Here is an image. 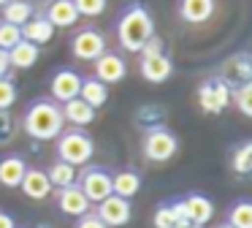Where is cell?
<instances>
[{
    "mask_svg": "<svg viewBox=\"0 0 252 228\" xmlns=\"http://www.w3.org/2000/svg\"><path fill=\"white\" fill-rule=\"evenodd\" d=\"M152 36H155V19L149 14V8L141 3H130L120 14V22H117L120 46L127 49V52H141V46Z\"/></svg>",
    "mask_w": 252,
    "mask_h": 228,
    "instance_id": "cell-2",
    "label": "cell"
},
{
    "mask_svg": "<svg viewBox=\"0 0 252 228\" xmlns=\"http://www.w3.org/2000/svg\"><path fill=\"white\" fill-rule=\"evenodd\" d=\"M160 52H163V41H160L158 36H152V38H149V41L141 46V54H144V57H149V54H160Z\"/></svg>",
    "mask_w": 252,
    "mask_h": 228,
    "instance_id": "cell-35",
    "label": "cell"
},
{
    "mask_svg": "<svg viewBox=\"0 0 252 228\" xmlns=\"http://www.w3.org/2000/svg\"><path fill=\"white\" fill-rule=\"evenodd\" d=\"M95 155V141L84 128H71L57 136V160H65L71 166H87Z\"/></svg>",
    "mask_w": 252,
    "mask_h": 228,
    "instance_id": "cell-3",
    "label": "cell"
},
{
    "mask_svg": "<svg viewBox=\"0 0 252 228\" xmlns=\"http://www.w3.org/2000/svg\"><path fill=\"white\" fill-rule=\"evenodd\" d=\"M25 171H28V163H25L22 155H6L0 157V185L3 188H19Z\"/></svg>",
    "mask_w": 252,
    "mask_h": 228,
    "instance_id": "cell-19",
    "label": "cell"
},
{
    "mask_svg": "<svg viewBox=\"0 0 252 228\" xmlns=\"http://www.w3.org/2000/svg\"><path fill=\"white\" fill-rule=\"evenodd\" d=\"M76 228H106V223L100 220V217L95 215V212H87V215H82V217H79Z\"/></svg>",
    "mask_w": 252,
    "mask_h": 228,
    "instance_id": "cell-34",
    "label": "cell"
},
{
    "mask_svg": "<svg viewBox=\"0 0 252 228\" xmlns=\"http://www.w3.org/2000/svg\"><path fill=\"white\" fill-rule=\"evenodd\" d=\"M171 74H174V63H171V57H168L165 52L149 54V57H141V76H144L147 81L160 84V81H165Z\"/></svg>",
    "mask_w": 252,
    "mask_h": 228,
    "instance_id": "cell-14",
    "label": "cell"
},
{
    "mask_svg": "<svg viewBox=\"0 0 252 228\" xmlns=\"http://www.w3.org/2000/svg\"><path fill=\"white\" fill-rule=\"evenodd\" d=\"M22 41V30H19L17 25H8V22H3L0 19V49H11L14 43H19Z\"/></svg>",
    "mask_w": 252,
    "mask_h": 228,
    "instance_id": "cell-31",
    "label": "cell"
},
{
    "mask_svg": "<svg viewBox=\"0 0 252 228\" xmlns=\"http://www.w3.org/2000/svg\"><path fill=\"white\" fill-rule=\"evenodd\" d=\"M0 228H17V223L8 212H0Z\"/></svg>",
    "mask_w": 252,
    "mask_h": 228,
    "instance_id": "cell-37",
    "label": "cell"
},
{
    "mask_svg": "<svg viewBox=\"0 0 252 228\" xmlns=\"http://www.w3.org/2000/svg\"><path fill=\"white\" fill-rule=\"evenodd\" d=\"M174 228H203V226H195V223H176Z\"/></svg>",
    "mask_w": 252,
    "mask_h": 228,
    "instance_id": "cell-38",
    "label": "cell"
},
{
    "mask_svg": "<svg viewBox=\"0 0 252 228\" xmlns=\"http://www.w3.org/2000/svg\"><path fill=\"white\" fill-rule=\"evenodd\" d=\"M44 16L52 22V27H73L79 22V11L73 0H49Z\"/></svg>",
    "mask_w": 252,
    "mask_h": 228,
    "instance_id": "cell-16",
    "label": "cell"
},
{
    "mask_svg": "<svg viewBox=\"0 0 252 228\" xmlns=\"http://www.w3.org/2000/svg\"><path fill=\"white\" fill-rule=\"evenodd\" d=\"M38 57H41V46L25 41V38L8 49V63H11V68H19V71L33 68V65L38 63Z\"/></svg>",
    "mask_w": 252,
    "mask_h": 228,
    "instance_id": "cell-20",
    "label": "cell"
},
{
    "mask_svg": "<svg viewBox=\"0 0 252 228\" xmlns=\"http://www.w3.org/2000/svg\"><path fill=\"white\" fill-rule=\"evenodd\" d=\"M127 76V63L114 52H103L98 60H95V79L103 81L106 87L109 84H117Z\"/></svg>",
    "mask_w": 252,
    "mask_h": 228,
    "instance_id": "cell-10",
    "label": "cell"
},
{
    "mask_svg": "<svg viewBox=\"0 0 252 228\" xmlns=\"http://www.w3.org/2000/svg\"><path fill=\"white\" fill-rule=\"evenodd\" d=\"M198 103L206 114H220L230 103V87L222 79H209L198 87Z\"/></svg>",
    "mask_w": 252,
    "mask_h": 228,
    "instance_id": "cell-8",
    "label": "cell"
},
{
    "mask_svg": "<svg viewBox=\"0 0 252 228\" xmlns=\"http://www.w3.org/2000/svg\"><path fill=\"white\" fill-rule=\"evenodd\" d=\"M79 87H82V76L76 74L73 68H60L55 71L49 81V92L55 103H65L71 98H79Z\"/></svg>",
    "mask_w": 252,
    "mask_h": 228,
    "instance_id": "cell-9",
    "label": "cell"
},
{
    "mask_svg": "<svg viewBox=\"0 0 252 228\" xmlns=\"http://www.w3.org/2000/svg\"><path fill=\"white\" fill-rule=\"evenodd\" d=\"M230 98H233V103L239 106V112L244 114V117H252V81L239 84L233 92H230Z\"/></svg>",
    "mask_w": 252,
    "mask_h": 228,
    "instance_id": "cell-28",
    "label": "cell"
},
{
    "mask_svg": "<svg viewBox=\"0 0 252 228\" xmlns=\"http://www.w3.org/2000/svg\"><path fill=\"white\" fill-rule=\"evenodd\" d=\"M71 52H73V57L82 60V63H95V60L106 52V36L98 30H93V27H84V30L73 33Z\"/></svg>",
    "mask_w": 252,
    "mask_h": 228,
    "instance_id": "cell-6",
    "label": "cell"
},
{
    "mask_svg": "<svg viewBox=\"0 0 252 228\" xmlns=\"http://www.w3.org/2000/svg\"><path fill=\"white\" fill-rule=\"evenodd\" d=\"M95 215L106 223V228H120V226H127L133 217V206H130V198H122V195H106L103 201L98 204V212Z\"/></svg>",
    "mask_w": 252,
    "mask_h": 228,
    "instance_id": "cell-7",
    "label": "cell"
},
{
    "mask_svg": "<svg viewBox=\"0 0 252 228\" xmlns=\"http://www.w3.org/2000/svg\"><path fill=\"white\" fill-rule=\"evenodd\" d=\"M57 206H60L63 215H71V217H82L90 212V201L87 195L82 193V188L79 185H68V188L57 190Z\"/></svg>",
    "mask_w": 252,
    "mask_h": 228,
    "instance_id": "cell-12",
    "label": "cell"
},
{
    "mask_svg": "<svg viewBox=\"0 0 252 228\" xmlns=\"http://www.w3.org/2000/svg\"><path fill=\"white\" fill-rule=\"evenodd\" d=\"M14 103H17V84H14L8 76H3V79H0V109L8 112Z\"/></svg>",
    "mask_w": 252,
    "mask_h": 228,
    "instance_id": "cell-33",
    "label": "cell"
},
{
    "mask_svg": "<svg viewBox=\"0 0 252 228\" xmlns=\"http://www.w3.org/2000/svg\"><path fill=\"white\" fill-rule=\"evenodd\" d=\"M230 168L236 174H250L252 171V141H241L230 155Z\"/></svg>",
    "mask_w": 252,
    "mask_h": 228,
    "instance_id": "cell-27",
    "label": "cell"
},
{
    "mask_svg": "<svg viewBox=\"0 0 252 228\" xmlns=\"http://www.w3.org/2000/svg\"><path fill=\"white\" fill-rule=\"evenodd\" d=\"M60 112H63V119L71 122L73 128H87V125L95 119V109L90 106V103H84L82 98H71V101H65L60 106Z\"/></svg>",
    "mask_w": 252,
    "mask_h": 228,
    "instance_id": "cell-17",
    "label": "cell"
},
{
    "mask_svg": "<svg viewBox=\"0 0 252 228\" xmlns=\"http://www.w3.org/2000/svg\"><path fill=\"white\" fill-rule=\"evenodd\" d=\"M46 177H49L52 188L63 190V188H68V185H76L79 168L71 166V163H65V160H55L49 168H46Z\"/></svg>",
    "mask_w": 252,
    "mask_h": 228,
    "instance_id": "cell-24",
    "label": "cell"
},
{
    "mask_svg": "<svg viewBox=\"0 0 252 228\" xmlns=\"http://www.w3.org/2000/svg\"><path fill=\"white\" fill-rule=\"evenodd\" d=\"M76 185L82 188V193L87 195L90 204H100L106 195H111V174L103 166H87L79 174Z\"/></svg>",
    "mask_w": 252,
    "mask_h": 228,
    "instance_id": "cell-5",
    "label": "cell"
},
{
    "mask_svg": "<svg viewBox=\"0 0 252 228\" xmlns=\"http://www.w3.org/2000/svg\"><path fill=\"white\" fill-rule=\"evenodd\" d=\"M220 79H222L228 87L247 84V81H250V60H247V54H236V57H230L228 63H225V71H222Z\"/></svg>",
    "mask_w": 252,
    "mask_h": 228,
    "instance_id": "cell-22",
    "label": "cell"
},
{
    "mask_svg": "<svg viewBox=\"0 0 252 228\" xmlns=\"http://www.w3.org/2000/svg\"><path fill=\"white\" fill-rule=\"evenodd\" d=\"M106 3H109V0H73L79 16H87V19L103 14V11H106Z\"/></svg>",
    "mask_w": 252,
    "mask_h": 228,
    "instance_id": "cell-32",
    "label": "cell"
},
{
    "mask_svg": "<svg viewBox=\"0 0 252 228\" xmlns=\"http://www.w3.org/2000/svg\"><path fill=\"white\" fill-rule=\"evenodd\" d=\"M6 3H8V0H0V5H6Z\"/></svg>",
    "mask_w": 252,
    "mask_h": 228,
    "instance_id": "cell-40",
    "label": "cell"
},
{
    "mask_svg": "<svg viewBox=\"0 0 252 228\" xmlns=\"http://www.w3.org/2000/svg\"><path fill=\"white\" fill-rule=\"evenodd\" d=\"M11 74V63H8V52L6 49H0V79L3 76H8Z\"/></svg>",
    "mask_w": 252,
    "mask_h": 228,
    "instance_id": "cell-36",
    "label": "cell"
},
{
    "mask_svg": "<svg viewBox=\"0 0 252 228\" xmlns=\"http://www.w3.org/2000/svg\"><path fill=\"white\" fill-rule=\"evenodd\" d=\"M141 190V174L133 168H122V171L111 174V193L122 195V198H133Z\"/></svg>",
    "mask_w": 252,
    "mask_h": 228,
    "instance_id": "cell-21",
    "label": "cell"
},
{
    "mask_svg": "<svg viewBox=\"0 0 252 228\" xmlns=\"http://www.w3.org/2000/svg\"><path fill=\"white\" fill-rule=\"evenodd\" d=\"M79 98H82L84 103H90L93 109H100V106L109 103V87H106L103 81H98L95 76H90V79H82Z\"/></svg>",
    "mask_w": 252,
    "mask_h": 228,
    "instance_id": "cell-23",
    "label": "cell"
},
{
    "mask_svg": "<svg viewBox=\"0 0 252 228\" xmlns=\"http://www.w3.org/2000/svg\"><path fill=\"white\" fill-rule=\"evenodd\" d=\"M14 136H17V119L11 117V112H3L0 109V147L11 144Z\"/></svg>",
    "mask_w": 252,
    "mask_h": 228,
    "instance_id": "cell-30",
    "label": "cell"
},
{
    "mask_svg": "<svg viewBox=\"0 0 252 228\" xmlns=\"http://www.w3.org/2000/svg\"><path fill=\"white\" fill-rule=\"evenodd\" d=\"M182 201V209H185L187 223H195V226H206L209 220L214 217V204L212 198H206L203 193H190L185 195Z\"/></svg>",
    "mask_w": 252,
    "mask_h": 228,
    "instance_id": "cell-11",
    "label": "cell"
},
{
    "mask_svg": "<svg viewBox=\"0 0 252 228\" xmlns=\"http://www.w3.org/2000/svg\"><path fill=\"white\" fill-rule=\"evenodd\" d=\"M228 226L230 228H252V204L247 198L236 201L228 209Z\"/></svg>",
    "mask_w": 252,
    "mask_h": 228,
    "instance_id": "cell-26",
    "label": "cell"
},
{
    "mask_svg": "<svg viewBox=\"0 0 252 228\" xmlns=\"http://www.w3.org/2000/svg\"><path fill=\"white\" fill-rule=\"evenodd\" d=\"M19 190L33 201H44V198H49V193H52V182H49L44 168H30L28 166L22 182H19Z\"/></svg>",
    "mask_w": 252,
    "mask_h": 228,
    "instance_id": "cell-13",
    "label": "cell"
},
{
    "mask_svg": "<svg viewBox=\"0 0 252 228\" xmlns=\"http://www.w3.org/2000/svg\"><path fill=\"white\" fill-rule=\"evenodd\" d=\"M22 38L30 43H35V46H41V43H49L52 36H55V27H52V22L46 19L44 14H33L28 22H25L22 27Z\"/></svg>",
    "mask_w": 252,
    "mask_h": 228,
    "instance_id": "cell-15",
    "label": "cell"
},
{
    "mask_svg": "<svg viewBox=\"0 0 252 228\" xmlns=\"http://www.w3.org/2000/svg\"><path fill=\"white\" fill-rule=\"evenodd\" d=\"M33 14H35L33 3H28V0H8V3L3 5V22L17 25V27H22Z\"/></svg>",
    "mask_w": 252,
    "mask_h": 228,
    "instance_id": "cell-25",
    "label": "cell"
},
{
    "mask_svg": "<svg viewBox=\"0 0 252 228\" xmlns=\"http://www.w3.org/2000/svg\"><path fill=\"white\" fill-rule=\"evenodd\" d=\"M144 157L152 163H165L176 155L179 150V139H176L174 130H168L165 125H158V128L144 130V141H141Z\"/></svg>",
    "mask_w": 252,
    "mask_h": 228,
    "instance_id": "cell-4",
    "label": "cell"
},
{
    "mask_svg": "<svg viewBox=\"0 0 252 228\" xmlns=\"http://www.w3.org/2000/svg\"><path fill=\"white\" fill-rule=\"evenodd\" d=\"M217 228H230V226H228V223H222V226H217Z\"/></svg>",
    "mask_w": 252,
    "mask_h": 228,
    "instance_id": "cell-39",
    "label": "cell"
},
{
    "mask_svg": "<svg viewBox=\"0 0 252 228\" xmlns=\"http://www.w3.org/2000/svg\"><path fill=\"white\" fill-rule=\"evenodd\" d=\"M65 119H63L60 103L52 98H35L22 114V130L35 141H52L63 133Z\"/></svg>",
    "mask_w": 252,
    "mask_h": 228,
    "instance_id": "cell-1",
    "label": "cell"
},
{
    "mask_svg": "<svg viewBox=\"0 0 252 228\" xmlns=\"http://www.w3.org/2000/svg\"><path fill=\"white\" fill-rule=\"evenodd\" d=\"M179 16L187 25H203L214 16V0H179Z\"/></svg>",
    "mask_w": 252,
    "mask_h": 228,
    "instance_id": "cell-18",
    "label": "cell"
},
{
    "mask_svg": "<svg viewBox=\"0 0 252 228\" xmlns=\"http://www.w3.org/2000/svg\"><path fill=\"white\" fill-rule=\"evenodd\" d=\"M176 212H174V206L171 204H160L158 209H155V215H152V226L155 228H174L176 226Z\"/></svg>",
    "mask_w": 252,
    "mask_h": 228,
    "instance_id": "cell-29",
    "label": "cell"
}]
</instances>
